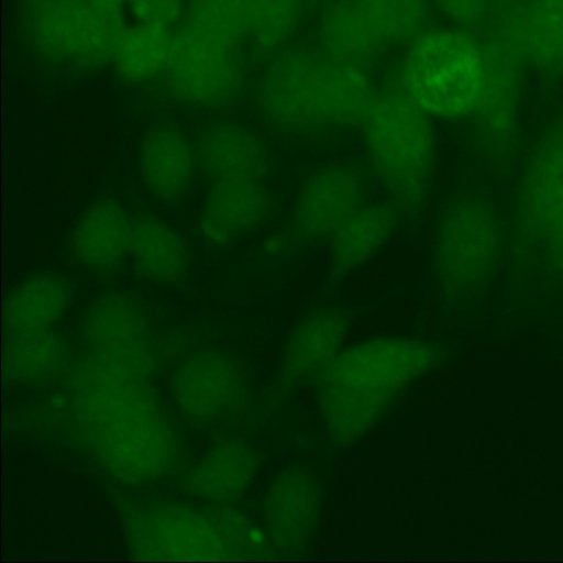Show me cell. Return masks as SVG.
<instances>
[{"mask_svg": "<svg viewBox=\"0 0 563 563\" xmlns=\"http://www.w3.org/2000/svg\"><path fill=\"white\" fill-rule=\"evenodd\" d=\"M484 81L483 44L456 30L422 32L401 66L404 93L430 117L455 119L474 111Z\"/></svg>", "mask_w": 563, "mask_h": 563, "instance_id": "obj_4", "label": "cell"}, {"mask_svg": "<svg viewBox=\"0 0 563 563\" xmlns=\"http://www.w3.org/2000/svg\"><path fill=\"white\" fill-rule=\"evenodd\" d=\"M95 8L100 11L111 14L123 16V10L129 4V0H88Z\"/></svg>", "mask_w": 563, "mask_h": 563, "instance_id": "obj_25", "label": "cell"}, {"mask_svg": "<svg viewBox=\"0 0 563 563\" xmlns=\"http://www.w3.org/2000/svg\"><path fill=\"white\" fill-rule=\"evenodd\" d=\"M69 286L55 273L34 274L7 297L5 318L15 330H36L53 323L66 309Z\"/></svg>", "mask_w": 563, "mask_h": 563, "instance_id": "obj_19", "label": "cell"}, {"mask_svg": "<svg viewBox=\"0 0 563 563\" xmlns=\"http://www.w3.org/2000/svg\"><path fill=\"white\" fill-rule=\"evenodd\" d=\"M196 150L178 128L163 124L143 137L139 170L143 185L158 201L174 205L188 192L192 181Z\"/></svg>", "mask_w": 563, "mask_h": 563, "instance_id": "obj_11", "label": "cell"}, {"mask_svg": "<svg viewBox=\"0 0 563 563\" xmlns=\"http://www.w3.org/2000/svg\"><path fill=\"white\" fill-rule=\"evenodd\" d=\"M431 361L426 343L404 338L372 339L340 352L320 377V408L330 438L341 445L361 439Z\"/></svg>", "mask_w": 563, "mask_h": 563, "instance_id": "obj_2", "label": "cell"}, {"mask_svg": "<svg viewBox=\"0 0 563 563\" xmlns=\"http://www.w3.org/2000/svg\"><path fill=\"white\" fill-rule=\"evenodd\" d=\"M440 10L461 25L481 22L492 7V0H434Z\"/></svg>", "mask_w": 563, "mask_h": 563, "instance_id": "obj_24", "label": "cell"}, {"mask_svg": "<svg viewBox=\"0 0 563 563\" xmlns=\"http://www.w3.org/2000/svg\"><path fill=\"white\" fill-rule=\"evenodd\" d=\"M272 207V196L262 180L213 181L202 206L200 232L211 244L228 245L264 223Z\"/></svg>", "mask_w": 563, "mask_h": 563, "instance_id": "obj_10", "label": "cell"}, {"mask_svg": "<svg viewBox=\"0 0 563 563\" xmlns=\"http://www.w3.org/2000/svg\"><path fill=\"white\" fill-rule=\"evenodd\" d=\"M26 38L35 55L57 68L88 71L113 62L123 16L88 0H37L26 5Z\"/></svg>", "mask_w": 563, "mask_h": 563, "instance_id": "obj_5", "label": "cell"}, {"mask_svg": "<svg viewBox=\"0 0 563 563\" xmlns=\"http://www.w3.org/2000/svg\"><path fill=\"white\" fill-rule=\"evenodd\" d=\"M375 98L361 66L294 49L277 56L258 87L271 125L300 137L325 136L361 125Z\"/></svg>", "mask_w": 563, "mask_h": 563, "instance_id": "obj_1", "label": "cell"}, {"mask_svg": "<svg viewBox=\"0 0 563 563\" xmlns=\"http://www.w3.org/2000/svg\"><path fill=\"white\" fill-rule=\"evenodd\" d=\"M361 128L367 163L389 202L398 211H419L435 163L430 115L404 92H387L375 96Z\"/></svg>", "mask_w": 563, "mask_h": 563, "instance_id": "obj_3", "label": "cell"}, {"mask_svg": "<svg viewBox=\"0 0 563 563\" xmlns=\"http://www.w3.org/2000/svg\"><path fill=\"white\" fill-rule=\"evenodd\" d=\"M196 153L213 181L262 180L271 163L268 150L260 135L233 121H220L205 128L197 139Z\"/></svg>", "mask_w": 563, "mask_h": 563, "instance_id": "obj_12", "label": "cell"}, {"mask_svg": "<svg viewBox=\"0 0 563 563\" xmlns=\"http://www.w3.org/2000/svg\"><path fill=\"white\" fill-rule=\"evenodd\" d=\"M174 47L172 27L137 22L125 26L112 64L129 82H144L166 70Z\"/></svg>", "mask_w": 563, "mask_h": 563, "instance_id": "obj_18", "label": "cell"}, {"mask_svg": "<svg viewBox=\"0 0 563 563\" xmlns=\"http://www.w3.org/2000/svg\"><path fill=\"white\" fill-rule=\"evenodd\" d=\"M163 75L177 100L200 109L232 102L244 76L238 45L185 20L174 32L172 57Z\"/></svg>", "mask_w": 563, "mask_h": 563, "instance_id": "obj_6", "label": "cell"}, {"mask_svg": "<svg viewBox=\"0 0 563 563\" xmlns=\"http://www.w3.org/2000/svg\"><path fill=\"white\" fill-rule=\"evenodd\" d=\"M385 42L413 41L427 20L424 0H357Z\"/></svg>", "mask_w": 563, "mask_h": 563, "instance_id": "obj_21", "label": "cell"}, {"mask_svg": "<svg viewBox=\"0 0 563 563\" xmlns=\"http://www.w3.org/2000/svg\"><path fill=\"white\" fill-rule=\"evenodd\" d=\"M129 255L135 272L157 284L177 283L189 267L185 240L170 225L153 216L132 219Z\"/></svg>", "mask_w": 563, "mask_h": 563, "instance_id": "obj_16", "label": "cell"}, {"mask_svg": "<svg viewBox=\"0 0 563 563\" xmlns=\"http://www.w3.org/2000/svg\"><path fill=\"white\" fill-rule=\"evenodd\" d=\"M131 13L140 23L173 27L186 14V0H129Z\"/></svg>", "mask_w": 563, "mask_h": 563, "instance_id": "obj_23", "label": "cell"}, {"mask_svg": "<svg viewBox=\"0 0 563 563\" xmlns=\"http://www.w3.org/2000/svg\"><path fill=\"white\" fill-rule=\"evenodd\" d=\"M397 223L398 209L391 202H366L329 241L332 275L344 277L363 267L389 241Z\"/></svg>", "mask_w": 563, "mask_h": 563, "instance_id": "obj_15", "label": "cell"}, {"mask_svg": "<svg viewBox=\"0 0 563 563\" xmlns=\"http://www.w3.org/2000/svg\"><path fill=\"white\" fill-rule=\"evenodd\" d=\"M24 1H26V5H29V4H31V3L35 2V1H37V0H24Z\"/></svg>", "mask_w": 563, "mask_h": 563, "instance_id": "obj_26", "label": "cell"}, {"mask_svg": "<svg viewBox=\"0 0 563 563\" xmlns=\"http://www.w3.org/2000/svg\"><path fill=\"white\" fill-rule=\"evenodd\" d=\"M368 185L361 167L332 162L311 172L301 183L291 209V228L303 242H329L367 201Z\"/></svg>", "mask_w": 563, "mask_h": 563, "instance_id": "obj_7", "label": "cell"}, {"mask_svg": "<svg viewBox=\"0 0 563 563\" xmlns=\"http://www.w3.org/2000/svg\"><path fill=\"white\" fill-rule=\"evenodd\" d=\"M321 510L316 478L301 466L283 470L273 479L265 500L267 536L280 553L295 554L311 538Z\"/></svg>", "mask_w": 563, "mask_h": 563, "instance_id": "obj_9", "label": "cell"}, {"mask_svg": "<svg viewBox=\"0 0 563 563\" xmlns=\"http://www.w3.org/2000/svg\"><path fill=\"white\" fill-rule=\"evenodd\" d=\"M305 0H262L250 40L260 48H274L292 33Z\"/></svg>", "mask_w": 563, "mask_h": 563, "instance_id": "obj_22", "label": "cell"}, {"mask_svg": "<svg viewBox=\"0 0 563 563\" xmlns=\"http://www.w3.org/2000/svg\"><path fill=\"white\" fill-rule=\"evenodd\" d=\"M321 40L331 58L361 66L386 43L357 0L340 1L322 20Z\"/></svg>", "mask_w": 563, "mask_h": 563, "instance_id": "obj_17", "label": "cell"}, {"mask_svg": "<svg viewBox=\"0 0 563 563\" xmlns=\"http://www.w3.org/2000/svg\"><path fill=\"white\" fill-rule=\"evenodd\" d=\"M262 0H190L184 20L235 45L250 38Z\"/></svg>", "mask_w": 563, "mask_h": 563, "instance_id": "obj_20", "label": "cell"}, {"mask_svg": "<svg viewBox=\"0 0 563 563\" xmlns=\"http://www.w3.org/2000/svg\"><path fill=\"white\" fill-rule=\"evenodd\" d=\"M494 36L523 64L563 75V0H500Z\"/></svg>", "mask_w": 563, "mask_h": 563, "instance_id": "obj_8", "label": "cell"}, {"mask_svg": "<svg viewBox=\"0 0 563 563\" xmlns=\"http://www.w3.org/2000/svg\"><path fill=\"white\" fill-rule=\"evenodd\" d=\"M347 331V314L339 308H320L308 314L288 341L282 365L283 379L291 385L320 379L340 354Z\"/></svg>", "mask_w": 563, "mask_h": 563, "instance_id": "obj_13", "label": "cell"}, {"mask_svg": "<svg viewBox=\"0 0 563 563\" xmlns=\"http://www.w3.org/2000/svg\"><path fill=\"white\" fill-rule=\"evenodd\" d=\"M132 219L115 200L92 203L70 234V252L84 267L98 274L117 269L129 255Z\"/></svg>", "mask_w": 563, "mask_h": 563, "instance_id": "obj_14", "label": "cell"}]
</instances>
